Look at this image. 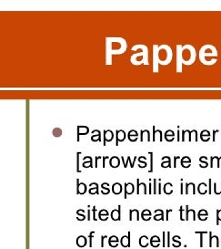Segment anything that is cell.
I'll list each match as a JSON object with an SVG mask.
<instances>
[{
  "mask_svg": "<svg viewBox=\"0 0 221 249\" xmlns=\"http://www.w3.org/2000/svg\"><path fill=\"white\" fill-rule=\"evenodd\" d=\"M88 221L91 220V211H90V207L88 206V210H87V218Z\"/></svg>",
  "mask_w": 221,
  "mask_h": 249,
  "instance_id": "obj_37",
  "label": "cell"
},
{
  "mask_svg": "<svg viewBox=\"0 0 221 249\" xmlns=\"http://www.w3.org/2000/svg\"><path fill=\"white\" fill-rule=\"evenodd\" d=\"M151 212H150V210H148V209H145L144 211L142 212V214H141V217H142V219L144 220V221H149L151 219Z\"/></svg>",
  "mask_w": 221,
  "mask_h": 249,
  "instance_id": "obj_15",
  "label": "cell"
},
{
  "mask_svg": "<svg viewBox=\"0 0 221 249\" xmlns=\"http://www.w3.org/2000/svg\"><path fill=\"white\" fill-rule=\"evenodd\" d=\"M112 192L115 195H119V193H121V192H122V185L118 184V182H116L112 186Z\"/></svg>",
  "mask_w": 221,
  "mask_h": 249,
  "instance_id": "obj_16",
  "label": "cell"
},
{
  "mask_svg": "<svg viewBox=\"0 0 221 249\" xmlns=\"http://www.w3.org/2000/svg\"><path fill=\"white\" fill-rule=\"evenodd\" d=\"M192 214V220L193 221H196L197 216H196V212L194 209H189V205H186V221H189V214Z\"/></svg>",
  "mask_w": 221,
  "mask_h": 249,
  "instance_id": "obj_6",
  "label": "cell"
},
{
  "mask_svg": "<svg viewBox=\"0 0 221 249\" xmlns=\"http://www.w3.org/2000/svg\"><path fill=\"white\" fill-rule=\"evenodd\" d=\"M209 193H211V179H209Z\"/></svg>",
  "mask_w": 221,
  "mask_h": 249,
  "instance_id": "obj_41",
  "label": "cell"
},
{
  "mask_svg": "<svg viewBox=\"0 0 221 249\" xmlns=\"http://www.w3.org/2000/svg\"><path fill=\"white\" fill-rule=\"evenodd\" d=\"M77 182V193L78 195H83V193H85L86 191H87V187H86V184H84V182H79V180L77 179L76 180Z\"/></svg>",
  "mask_w": 221,
  "mask_h": 249,
  "instance_id": "obj_11",
  "label": "cell"
},
{
  "mask_svg": "<svg viewBox=\"0 0 221 249\" xmlns=\"http://www.w3.org/2000/svg\"><path fill=\"white\" fill-rule=\"evenodd\" d=\"M76 215H77V217H76L77 221H84V220H86V218H87V217H86V215H85V211H84V210H82V209L77 210V211H76Z\"/></svg>",
  "mask_w": 221,
  "mask_h": 249,
  "instance_id": "obj_18",
  "label": "cell"
},
{
  "mask_svg": "<svg viewBox=\"0 0 221 249\" xmlns=\"http://www.w3.org/2000/svg\"><path fill=\"white\" fill-rule=\"evenodd\" d=\"M108 214H109L107 212V210L102 209L98 213V218H99V220H101V221H107L108 219Z\"/></svg>",
  "mask_w": 221,
  "mask_h": 249,
  "instance_id": "obj_12",
  "label": "cell"
},
{
  "mask_svg": "<svg viewBox=\"0 0 221 249\" xmlns=\"http://www.w3.org/2000/svg\"><path fill=\"white\" fill-rule=\"evenodd\" d=\"M160 242H161V240H160V238L157 235H153L150 238V240H149V244L153 247H158L160 246Z\"/></svg>",
  "mask_w": 221,
  "mask_h": 249,
  "instance_id": "obj_7",
  "label": "cell"
},
{
  "mask_svg": "<svg viewBox=\"0 0 221 249\" xmlns=\"http://www.w3.org/2000/svg\"><path fill=\"white\" fill-rule=\"evenodd\" d=\"M94 234H95V231H92L89 233V235H88V238H89V246L92 247L93 246V244H92V239L94 237Z\"/></svg>",
  "mask_w": 221,
  "mask_h": 249,
  "instance_id": "obj_29",
  "label": "cell"
},
{
  "mask_svg": "<svg viewBox=\"0 0 221 249\" xmlns=\"http://www.w3.org/2000/svg\"><path fill=\"white\" fill-rule=\"evenodd\" d=\"M162 246L163 247H165V246H167V242H166V236H167V233H166V232H163L162 233Z\"/></svg>",
  "mask_w": 221,
  "mask_h": 249,
  "instance_id": "obj_30",
  "label": "cell"
},
{
  "mask_svg": "<svg viewBox=\"0 0 221 249\" xmlns=\"http://www.w3.org/2000/svg\"><path fill=\"white\" fill-rule=\"evenodd\" d=\"M137 195L140 193L141 188L143 189V193H147V187H146V184H144V182H139V179L137 180Z\"/></svg>",
  "mask_w": 221,
  "mask_h": 249,
  "instance_id": "obj_17",
  "label": "cell"
},
{
  "mask_svg": "<svg viewBox=\"0 0 221 249\" xmlns=\"http://www.w3.org/2000/svg\"><path fill=\"white\" fill-rule=\"evenodd\" d=\"M92 212H93V220L94 221H97V208L96 207H93V209H92Z\"/></svg>",
  "mask_w": 221,
  "mask_h": 249,
  "instance_id": "obj_34",
  "label": "cell"
},
{
  "mask_svg": "<svg viewBox=\"0 0 221 249\" xmlns=\"http://www.w3.org/2000/svg\"><path fill=\"white\" fill-rule=\"evenodd\" d=\"M139 246L141 247H147L149 244L148 237L147 235H142L139 240Z\"/></svg>",
  "mask_w": 221,
  "mask_h": 249,
  "instance_id": "obj_14",
  "label": "cell"
},
{
  "mask_svg": "<svg viewBox=\"0 0 221 249\" xmlns=\"http://www.w3.org/2000/svg\"><path fill=\"white\" fill-rule=\"evenodd\" d=\"M220 244H221V241H220Z\"/></svg>",
  "mask_w": 221,
  "mask_h": 249,
  "instance_id": "obj_44",
  "label": "cell"
},
{
  "mask_svg": "<svg viewBox=\"0 0 221 249\" xmlns=\"http://www.w3.org/2000/svg\"><path fill=\"white\" fill-rule=\"evenodd\" d=\"M112 137H113V134H112V132L110 131H105V144H106V141H107V142L111 141Z\"/></svg>",
  "mask_w": 221,
  "mask_h": 249,
  "instance_id": "obj_24",
  "label": "cell"
},
{
  "mask_svg": "<svg viewBox=\"0 0 221 249\" xmlns=\"http://www.w3.org/2000/svg\"><path fill=\"white\" fill-rule=\"evenodd\" d=\"M105 185L108 186V184H102V188H105ZM108 193H109V189H108V188H107V189H106V191H103V192H102V193H104V195H105V193H106V195H107Z\"/></svg>",
  "mask_w": 221,
  "mask_h": 249,
  "instance_id": "obj_36",
  "label": "cell"
},
{
  "mask_svg": "<svg viewBox=\"0 0 221 249\" xmlns=\"http://www.w3.org/2000/svg\"><path fill=\"white\" fill-rule=\"evenodd\" d=\"M179 212H180V221H186V219L184 217V209L182 206L179 208Z\"/></svg>",
  "mask_w": 221,
  "mask_h": 249,
  "instance_id": "obj_31",
  "label": "cell"
},
{
  "mask_svg": "<svg viewBox=\"0 0 221 249\" xmlns=\"http://www.w3.org/2000/svg\"><path fill=\"white\" fill-rule=\"evenodd\" d=\"M195 234L200 235V244H199V246H200V247H203V246H204V244H203V242H204V241H203V235L208 234V232H206V231H196Z\"/></svg>",
  "mask_w": 221,
  "mask_h": 249,
  "instance_id": "obj_23",
  "label": "cell"
},
{
  "mask_svg": "<svg viewBox=\"0 0 221 249\" xmlns=\"http://www.w3.org/2000/svg\"><path fill=\"white\" fill-rule=\"evenodd\" d=\"M89 193L90 195H95V193H98V186L96 182H93L90 184V189H89Z\"/></svg>",
  "mask_w": 221,
  "mask_h": 249,
  "instance_id": "obj_21",
  "label": "cell"
},
{
  "mask_svg": "<svg viewBox=\"0 0 221 249\" xmlns=\"http://www.w3.org/2000/svg\"><path fill=\"white\" fill-rule=\"evenodd\" d=\"M135 218L136 221H139V212L137 209L129 210V221H133Z\"/></svg>",
  "mask_w": 221,
  "mask_h": 249,
  "instance_id": "obj_4",
  "label": "cell"
},
{
  "mask_svg": "<svg viewBox=\"0 0 221 249\" xmlns=\"http://www.w3.org/2000/svg\"><path fill=\"white\" fill-rule=\"evenodd\" d=\"M171 246L170 242V232H167V246L169 247Z\"/></svg>",
  "mask_w": 221,
  "mask_h": 249,
  "instance_id": "obj_32",
  "label": "cell"
},
{
  "mask_svg": "<svg viewBox=\"0 0 221 249\" xmlns=\"http://www.w3.org/2000/svg\"><path fill=\"white\" fill-rule=\"evenodd\" d=\"M181 193H183V184H181Z\"/></svg>",
  "mask_w": 221,
  "mask_h": 249,
  "instance_id": "obj_43",
  "label": "cell"
},
{
  "mask_svg": "<svg viewBox=\"0 0 221 249\" xmlns=\"http://www.w3.org/2000/svg\"><path fill=\"white\" fill-rule=\"evenodd\" d=\"M110 216L113 221H120L121 220V205H118V209L112 210Z\"/></svg>",
  "mask_w": 221,
  "mask_h": 249,
  "instance_id": "obj_3",
  "label": "cell"
},
{
  "mask_svg": "<svg viewBox=\"0 0 221 249\" xmlns=\"http://www.w3.org/2000/svg\"><path fill=\"white\" fill-rule=\"evenodd\" d=\"M107 238V235H102L101 236V247L105 246V239Z\"/></svg>",
  "mask_w": 221,
  "mask_h": 249,
  "instance_id": "obj_35",
  "label": "cell"
},
{
  "mask_svg": "<svg viewBox=\"0 0 221 249\" xmlns=\"http://www.w3.org/2000/svg\"><path fill=\"white\" fill-rule=\"evenodd\" d=\"M154 193H157V180L154 179Z\"/></svg>",
  "mask_w": 221,
  "mask_h": 249,
  "instance_id": "obj_39",
  "label": "cell"
},
{
  "mask_svg": "<svg viewBox=\"0 0 221 249\" xmlns=\"http://www.w3.org/2000/svg\"><path fill=\"white\" fill-rule=\"evenodd\" d=\"M168 187L172 188V184H170L169 182H168V184H166L165 186H164V192L167 193V195H170V193H172V189H168Z\"/></svg>",
  "mask_w": 221,
  "mask_h": 249,
  "instance_id": "obj_25",
  "label": "cell"
},
{
  "mask_svg": "<svg viewBox=\"0 0 221 249\" xmlns=\"http://www.w3.org/2000/svg\"><path fill=\"white\" fill-rule=\"evenodd\" d=\"M156 214L154 216V220L155 221H164V212L163 210L161 209H157L155 211Z\"/></svg>",
  "mask_w": 221,
  "mask_h": 249,
  "instance_id": "obj_13",
  "label": "cell"
},
{
  "mask_svg": "<svg viewBox=\"0 0 221 249\" xmlns=\"http://www.w3.org/2000/svg\"><path fill=\"white\" fill-rule=\"evenodd\" d=\"M166 212H167V216H166V221H168V214H169L170 212H172V209H168Z\"/></svg>",
  "mask_w": 221,
  "mask_h": 249,
  "instance_id": "obj_40",
  "label": "cell"
},
{
  "mask_svg": "<svg viewBox=\"0 0 221 249\" xmlns=\"http://www.w3.org/2000/svg\"><path fill=\"white\" fill-rule=\"evenodd\" d=\"M180 236L178 235H175L172 237V246L174 247H179L181 246V242H180Z\"/></svg>",
  "mask_w": 221,
  "mask_h": 249,
  "instance_id": "obj_19",
  "label": "cell"
},
{
  "mask_svg": "<svg viewBox=\"0 0 221 249\" xmlns=\"http://www.w3.org/2000/svg\"><path fill=\"white\" fill-rule=\"evenodd\" d=\"M125 139V133L123 131H118V142H117V145L118 144V141H124Z\"/></svg>",
  "mask_w": 221,
  "mask_h": 249,
  "instance_id": "obj_26",
  "label": "cell"
},
{
  "mask_svg": "<svg viewBox=\"0 0 221 249\" xmlns=\"http://www.w3.org/2000/svg\"><path fill=\"white\" fill-rule=\"evenodd\" d=\"M208 235H209L208 246H209V247H213V246L218 247V246H219V238H218V236H217V235H212V232H211V231L208 232Z\"/></svg>",
  "mask_w": 221,
  "mask_h": 249,
  "instance_id": "obj_1",
  "label": "cell"
},
{
  "mask_svg": "<svg viewBox=\"0 0 221 249\" xmlns=\"http://www.w3.org/2000/svg\"><path fill=\"white\" fill-rule=\"evenodd\" d=\"M149 193H151V184H149Z\"/></svg>",
  "mask_w": 221,
  "mask_h": 249,
  "instance_id": "obj_42",
  "label": "cell"
},
{
  "mask_svg": "<svg viewBox=\"0 0 221 249\" xmlns=\"http://www.w3.org/2000/svg\"><path fill=\"white\" fill-rule=\"evenodd\" d=\"M135 191V187L133 184H125V198L128 197V195H131Z\"/></svg>",
  "mask_w": 221,
  "mask_h": 249,
  "instance_id": "obj_5",
  "label": "cell"
},
{
  "mask_svg": "<svg viewBox=\"0 0 221 249\" xmlns=\"http://www.w3.org/2000/svg\"><path fill=\"white\" fill-rule=\"evenodd\" d=\"M183 58L185 60H189L190 59V52L189 50H187V49H186V50H184L183 52Z\"/></svg>",
  "mask_w": 221,
  "mask_h": 249,
  "instance_id": "obj_28",
  "label": "cell"
},
{
  "mask_svg": "<svg viewBox=\"0 0 221 249\" xmlns=\"http://www.w3.org/2000/svg\"><path fill=\"white\" fill-rule=\"evenodd\" d=\"M119 244V240L116 235H112L108 238V245L111 247H117Z\"/></svg>",
  "mask_w": 221,
  "mask_h": 249,
  "instance_id": "obj_9",
  "label": "cell"
},
{
  "mask_svg": "<svg viewBox=\"0 0 221 249\" xmlns=\"http://www.w3.org/2000/svg\"><path fill=\"white\" fill-rule=\"evenodd\" d=\"M149 154H150V157H151V162H150V163H151V167H150V170H149V173H152L153 171V166H152V161H153V155H152V152H149Z\"/></svg>",
  "mask_w": 221,
  "mask_h": 249,
  "instance_id": "obj_38",
  "label": "cell"
},
{
  "mask_svg": "<svg viewBox=\"0 0 221 249\" xmlns=\"http://www.w3.org/2000/svg\"><path fill=\"white\" fill-rule=\"evenodd\" d=\"M219 222H221V209L217 210V220H216V225H219Z\"/></svg>",
  "mask_w": 221,
  "mask_h": 249,
  "instance_id": "obj_27",
  "label": "cell"
},
{
  "mask_svg": "<svg viewBox=\"0 0 221 249\" xmlns=\"http://www.w3.org/2000/svg\"><path fill=\"white\" fill-rule=\"evenodd\" d=\"M110 166H111V167H113V168H117L118 166L119 165V159L118 158V157H113V158H111L110 159Z\"/></svg>",
  "mask_w": 221,
  "mask_h": 249,
  "instance_id": "obj_20",
  "label": "cell"
},
{
  "mask_svg": "<svg viewBox=\"0 0 221 249\" xmlns=\"http://www.w3.org/2000/svg\"><path fill=\"white\" fill-rule=\"evenodd\" d=\"M190 162H191V160H190L189 157H184L183 159L181 160V164L183 165V164H185V163H190Z\"/></svg>",
  "mask_w": 221,
  "mask_h": 249,
  "instance_id": "obj_33",
  "label": "cell"
},
{
  "mask_svg": "<svg viewBox=\"0 0 221 249\" xmlns=\"http://www.w3.org/2000/svg\"><path fill=\"white\" fill-rule=\"evenodd\" d=\"M87 240L84 235H79L78 237L76 238V246H79V247H84L87 246Z\"/></svg>",
  "mask_w": 221,
  "mask_h": 249,
  "instance_id": "obj_8",
  "label": "cell"
},
{
  "mask_svg": "<svg viewBox=\"0 0 221 249\" xmlns=\"http://www.w3.org/2000/svg\"><path fill=\"white\" fill-rule=\"evenodd\" d=\"M197 217L200 221H206L208 217V213L207 210L205 209H201L199 210V212L197 213Z\"/></svg>",
  "mask_w": 221,
  "mask_h": 249,
  "instance_id": "obj_10",
  "label": "cell"
},
{
  "mask_svg": "<svg viewBox=\"0 0 221 249\" xmlns=\"http://www.w3.org/2000/svg\"><path fill=\"white\" fill-rule=\"evenodd\" d=\"M131 235V233H130V231L128 232V235H124V236H122L121 237V239H120V244H121V246H122L123 247H130L131 246V240H130V235Z\"/></svg>",
  "mask_w": 221,
  "mask_h": 249,
  "instance_id": "obj_2",
  "label": "cell"
},
{
  "mask_svg": "<svg viewBox=\"0 0 221 249\" xmlns=\"http://www.w3.org/2000/svg\"><path fill=\"white\" fill-rule=\"evenodd\" d=\"M198 193H199L200 195H204V193H207V184H206L202 182V184L198 185Z\"/></svg>",
  "mask_w": 221,
  "mask_h": 249,
  "instance_id": "obj_22",
  "label": "cell"
}]
</instances>
